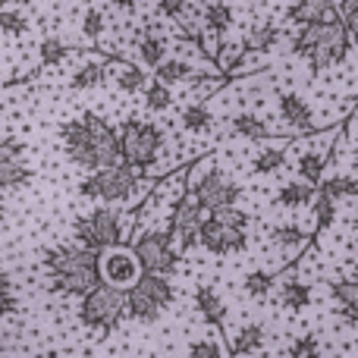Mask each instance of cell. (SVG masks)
Here are the masks:
<instances>
[{"mask_svg":"<svg viewBox=\"0 0 358 358\" xmlns=\"http://www.w3.org/2000/svg\"><path fill=\"white\" fill-rule=\"evenodd\" d=\"M63 136V151L69 155V161H76L85 170H107L120 164V145L113 126H107V120L85 113L79 120H69L60 129Z\"/></svg>","mask_w":358,"mask_h":358,"instance_id":"cell-1","label":"cell"},{"mask_svg":"<svg viewBox=\"0 0 358 358\" xmlns=\"http://www.w3.org/2000/svg\"><path fill=\"white\" fill-rule=\"evenodd\" d=\"M44 267L50 271V286L60 296H79L85 299L94 286L101 283L98 277V255L79 245H60L44 255Z\"/></svg>","mask_w":358,"mask_h":358,"instance_id":"cell-2","label":"cell"},{"mask_svg":"<svg viewBox=\"0 0 358 358\" xmlns=\"http://www.w3.org/2000/svg\"><path fill=\"white\" fill-rule=\"evenodd\" d=\"M352 50V35L343 29L340 19H327L321 25H308V29H299L292 35V54L305 57L311 63V73H321V69L343 63Z\"/></svg>","mask_w":358,"mask_h":358,"instance_id":"cell-3","label":"cell"},{"mask_svg":"<svg viewBox=\"0 0 358 358\" xmlns=\"http://www.w3.org/2000/svg\"><path fill=\"white\" fill-rule=\"evenodd\" d=\"M132 220H136V217H126L123 210L94 208L92 214H85V217L76 220V239H79V248H88V252L101 255V252H107V248L126 245Z\"/></svg>","mask_w":358,"mask_h":358,"instance_id":"cell-4","label":"cell"},{"mask_svg":"<svg viewBox=\"0 0 358 358\" xmlns=\"http://www.w3.org/2000/svg\"><path fill=\"white\" fill-rule=\"evenodd\" d=\"M117 145H120V164L145 173V170H151L157 164V157H161L164 132H161V126L151 123V120L132 117V120H126L123 129H120Z\"/></svg>","mask_w":358,"mask_h":358,"instance_id":"cell-5","label":"cell"},{"mask_svg":"<svg viewBox=\"0 0 358 358\" xmlns=\"http://www.w3.org/2000/svg\"><path fill=\"white\" fill-rule=\"evenodd\" d=\"M148 189L145 182V173L138 170L126 167V164H117V167H107V170H94L92 176H85V182L79 185V192L85 198H98V201H129L138 189Z\"/></svg>","mask_w":358,"mask_h":358,"instance_id":"cell-6","label":"cell"},{"mask_svg":"<svg viewBox=\"0 0 358 358\" xmlns=\"http://www.w3.org/2000/svg\"><path fill=\"white\" fill-rule=\"evenodd\" d=\"M170 305H173V286H170L167 277L142 273L136 280V286L126 289V315H132L136 321L155 324Z\"/></svg>","mask_w":358,"mask_h":358,"instance_id":"cell-7","label":"cell"},{"mask_svg":"<svg viewBox=\"0 0 358 358\" xmlns=\"http://www.w3.org/2000/svg\"><path fill=\"white\" fill-rule=\"evenodd\" d=\"M126 315V292L98 283L79 305V317L92 330H113Z\"/></svg>","mask_w":358,"mask_h":358,"instance_id":"cell-8","label":"cell"},{"mask_svg":"<svg viewBox=\"0 0 358 358\" xmlns=\"http://www.w3.org/2000/svg\"><path fill=\"white\" fill-rule=\"evenodd\" d=\"M129 248H132V255H136L142 273H151V277H167L179 264V252L173 248V242H170V236L164 233V229L138 233Z\"/></svg>","mask_w":358,"mask_h":358,"instance_id":"cell-9","label":"cell"},{"mask_svg":"<svg viewBox=\"0 0 358 358\" xmlns=\"http://www.w3.org/2000/svg\"><path fill=\"white\" fill-rule=\"evenodd\" d=\"M189 192L198 198V204H201L204 210L236 208V201L242 198V185L236 182L229 173H223V170H217V167L204 170V173L198 176V182L192 185Z\"/></svg>","mask_w":358,"mask_h":358,"instance_id":"cell-10","label":"cell"},{"mask_svg":"<svg viewBox=\"0 0 358 358\" xmlns=\"http://www.w3.org/2000/svg\"><path fill=\"white\" fill-rule=\"evenodd\" d=\"M201 220H204V208L198 204V198L192 195V192H182L173 201V208H170V229H167L170 242H173V248L179 255L195 245Z\"/></svg>","mask_w":358,"mask_h":358,"instance_id":"cell-11","label":"cell"},{"mask_svg":"<svg viewBox=\"0 0 358 358\" xmlns=\"http://www.w3.org/2000/svg\"><path fill=\"white\" fill-rule=\"evenodd\" d=\"M98 277L104 286H113V289L126 292L142 277V267H138L129 245H120V248H107V252L98 255Z\"/></svg>","mask_w":358,"mask_h":358,"instance_id":"cell-12","label":"cell"},{"mask_svg":"<svg viewBox=\"0 0 358 358\" xmlns=\"http://www.w3.org/2000/svg\"><path fill=\"white\" fill-rule=\"evenodd\" d=\"M198 242L208 248L210 255H236L248 248V233H239V229H227L220 223H214L210 217H204L201 227H198Z\"/></svg>","mask_w":358,"mask_h":358,"instance_id":"cell-13","label":"cell"},{"mask_svg":"<svg viewBox=\"0 0 358 358\" xmlns=\"http://www.w3.org/2000/svg\"><path fill=\"white\" fill-rule=\"evenodd\" d=\"M29 167H25V148L19 142L0 138V189H19L29 182Z\"/></svg>","mask_w":358,"mask_h":358,"instance_id":"cell-14","label":"cell"},{"mask_svg":"<svg viewBox=\"0 0 358 358\" xmlns=\"http://www.w3.org/2000/svg\"><path fill=\"white\" fill-rule=\"evenodd\" d=\"M280 117H283L286 126L296 132V138L315 136V132H317V126H315V110H311L308 101L299 98L296 92L280 94Z\"/></svg>","mask_w":358,"mask_h":358,"instance_id":"cell-15","label":"cell"},{"mask_svg":"<svg viewBox=\"0 0 358 358\" xmlns=\"http://www.w3.org/2000/svg\"><path fill=\"white\" fill-rule=\"evenodd\" d=\"M104 76H110L113 82H117L120 92H142L145 85H148V76H145V69L138 66V63L132 60H117V57H110V60L104 63Z\"/></svg>","mask_w":358,"mask_h":358,"instance_id":"cell-16","label":"cell"},{"mask_svg":"<svg viewBox=\"0 0 358 358\" xmlns=\"http://www.w3.org/2000/svg\"><path fill=\"white\" fill-rule=\"evenodd\" d=\"M286 19H289V22H299L302 29L321 25V22H327V19H336V3H330V0H305V3L289 6V10H286Z\"/></svg>","mask_w":358,"mask_h":358,"instance_id":"cell-17","label":"cell"},{"mask_svg":"<svg viewBox=\"0 0 358 358\" xmlns=\"http://www.w3.org/2000/svg\"><path fill=\"white\" fill-rule=\"evenodd\" d=\"M327 151H334V148L299 151V157H296V179H302V182H308V185H315V189H317V182H321L324 170H327V161H330Z\"/></svg>","mask_w":358,"mask_h":358,"instance_id":"cell-18","label":"cell"},{"mask_svg":"<svg viewBox=\"0 0 358 358\" xmlns=\"http://www.w3.org/2000/svg\"><path fill=\"white\" fill-rule=\"evenodd\" d=\"M136 54H138V60H142L145 66L157 69L164 60H167V38L155 35V29L145 25V29L136 35Z\"/></svg>","mask_w":358,"mask_h":358,"instance_id":"cell-19","label":"cell"},{"mask_svg":"<svg viewBox=\"0 0 358 358\" xmlns=\"http://www.w3.org/2000/svg\"><path fill=\"white\" fill-rule=\"evenodd\" d=\"M233 25V10L227 3H208L201 6V35L214 38V41H223Z\"/></svg>","mask_w":358,"mask_h":358,"instance_id":"cell-20","label":"cell"},{"mask_svg":"<svg viewBox=\"0 0 358 358\" xmlns=\"http://www.w3.org/2000/svg\"><path fill=\"white\" fill-rule=\"evenodd\" d=\"M195 308L201 311V317L210 324V327H223V321H227V305H223L220 292H217L214 286H198Z\"/></svg>","mask_w":358,"mask_h":358,"instance_id":"cell-21","label":"cell"},{"mask_svg":"<svg viewBox=\"0 0 358 358\" xmlns=\"http://www.w3.org/2000/svg\"><path fill=\"white\" fill-rule=\"evenodd\" d=\"M271 239H273V245H280L286 255H289V258H286V264H289V261L311 242V233H305L302 227H292V223H280V227L271 229Z\"/></svg>","mask_w":358,"mask_h":358,"instance_id":"cell-22","label":"cell"},{"mask_svg":"<svg viewBox=\"0 0 358 358\" xmlns=\"http://www.w3.org/2000/svg\"><path fill=\"white\" fill-rule=\"evenodd\" d=\"M280 35H283V31H280L277 25H271V22L252 25L248 35L239 41V48H242V54H267V50L280 41Z\"/></svg>","mask_w":358,"mask_h":358,"instance_id":"cell-23","label":"cell"},{"mask_svg":"<svg viewBox=\"0 0 358 358\" xmlns=\"http://www.w3.org/2000/svg\"><path fill=\"white\" fill-rule=\"evenodd\" d=\"M229 132L239 138H252V142H267V138H273L271 126L261 117H255V113H236V117L229 120Z\"/></svg>","mask_w":358,"mask_h":358,"instance_id":"cell-24","label":"cell"},{"mask_svg":"<svg viewBox=\"0 0 358 358\" xmlns=\"http://www.w3.org/2000/svg\"><path fill=\"white\" fill-rule=\"evenodd\" d=\"M208 60L214 63L220 73H236V69L245 63V54H242V48H239V41H214V48H210V54H208Z\"/></svg>","mask_w":358,"mask_h":358,"instance_id":"cell-25","label":"cell"},{"mask_svg":"<svg viewBox=\"0 0 358 358\" xmlns=\"http://www.w3.org/2000/svg\"><path fill=\"white\" fill-rule=\"evenodd\" d=\"M289 142H277V145H271V148H261L258 155H255V161H252V170L258 176H271V173H277L280 167H286V161H289Z\"/></svg>","mask_w":358,"mask_h":358,"instance_id":"cell-26","label":"cell"},{"mask_svg":"<svg viewBox=\"0 0 358 358\" xmlns=\"http://www.w3.org/2000/svg\"><path fill=\"white\" fill-rule=\"evenodd\" d=\"M267 334L261 324H248V327H239V334L229 340V352L236 358H245V355H255L261 346H264Z\"/></svg>","mask_w":358,"mask_h":358,"instance_id":"cell-27","label":"cell"},{"mask_svg":"<svg viewBox=\"0 0 358 358\" xmlns=\"http://www.w3.org/2000/svg\"><path fill=\"white\" fill-rule=\"evenodd\" d=\"M315 195H317L315 185L302 182V179H289V182L277 192V204H280V208L299 210V208H305L308 201H315Z\"/></svg>","mask_w":358,"mask_h":358,"instance_id":"cell-28","label":"cell"},{"mask_svg":"<svg viewBox=\"0 0 358 358\" xmlns=\"http://www.w3.org/2000/svg\"><path fill=\"white\" fill-rule=\"evenodd\" d=\"M277 302H280V308H286V311H302V308H308V302H311V289L302 283V280H283V286H280V296H277Z\"/></svg>","mask_w":358,"mask_h":358,"instance_id":"cell-29","label":"cell"},{"mask_svg":"<svg viewBox=\"0 0 358 358\" xmlns=\"http://www.w3.org/2000/svg\"><path fill=\"white\" fill-rule=\"evenodd\" d=\"M317 195L330 198V201H340V198H355V176L352 173H336V176H324L317 182Z\"/></svg>","mask_w":358,"mask_h":358,"instance_id":"cell-30","label":"cell"},{"mask_svg":"<svg viewBox=\"0 0 358 358\" xmlns=\"http://www.w3.org/2000/svg\"><path fill=\"white\" fill-rule=\"evenodd\" d=\"M330 289H334V299L340 302L343 308V317L349 321V327H355V305H358V289H355V280L352 277H343V280H334L330 283Z\"/></svg>","mask_w":358,"mask_h":358,"instance_id":"cell-31","label":"cell"},{"mask_svg":"<svg viewBox=\"0 0 358 358\" xmlns=\"http://www.w3.org/2000/svg\"><path fill=\"white\" fill-rule=\"evenodd\" d=\"M192 76H195V69H192V63L185 60H176V57H170V60H164L161 66L155 69V82H161V85H179V82H189Z\"/></svg>","mask_w":358,"mask_h":358,"instance_id":"cell-32","label":"cell"},{"mask_svg":"<svg viewBox=\"0 0 358 358\" xmlns=\"http://www.w3.org/2000/svg\"><path fill=\"white\" fill-rule=\"evenodd\" d=\"M101 82H104V63H101V60H88L85 66H79L73 73L69 88H73V92H88V88L101 85Z\"/></svg>","mask_w":358,"mask_h":358,"instance_id":"cell-33","label":"cell"},{"mask_svg":"<svg viewBox=\"0 0 358 358\" xmlns=\"http://www.w3.org/2000/svg\"><path fill=\"white\" fill-rule=\"evenodd\" d=\"M210 126V110L208 104H189L182 110V129L192 132V136H201V132H208Z\"/></svg>","mask_w":358,"mask_h":358,"instance_id":"cell-34","label":"cell"},{"mask_svg":"<svg viewBox=\"0 0 358 358\" xmlns=\"http://www.w3.org/2000/svg\"><path fill=\"white\" fill-rule=\"evenodd\" d=\"M145 107L155 113H164L173 107V92H170L167 85H161V82H148L145 85Z\"/></svg>","mask_w":358,"mask_h":358,"instance_id":"cell-35","label":"cell"},{"mask_svg":"<svg viewBox=\"0 0 358 358\" xmlns=\"http://www.w3.org/2000/svg\"><path fill=\"white\" fill-rule=\"evenodd\" d=\"M208 217L214 223H220V227H227V229L248 233V214H245V210H239V208H217V210H210Z\"/></svg>","mask_w":358,"mask_h":358,"instance_id":"cell-36","label":"cell"},{"mask_svg":"<svg viewBox=\"0 0 358 358\" xmlns=\"http://www.w3.org/2000/svg\"><path fill=\"white\" fill-rule=\"evenodd\" d=\"M273 283H277V273L273 271H252L245 277V292L255 299H264V296H271Z\"/></svg>","mask_w":358,"mask_h":358,"instance_id":"cell-37","label":"cell"},{"mask_svg":"<svg viewBox=\"0 0 358 358\" xmlns=\"http://www.w3.org/2000/svg\"><path fill=\"white\" fill-rule=\"evenodd\" d=\"M336 220V204L324 195H315V233H327Z\"/></svg>","mask_w":358,"mask_h":358,"instance_id":"cell-38","label":"cell"},{"mask_svg":"<svg viewBox=\"0 0 358 358\" xmlns=\"http://www.w3.org/2000/svg\"><path fill=\"white\" fill-rule=\"evenodd\" d=\"M69 57V44L60 41V38H44L41 41V63L44 66H57Z\"/></svg>","mask_w":358,"mask_h":358,"instance_id":"cell-39","label":"cell"},{"mask_svg":"<svg viewBox=\"0 0 358 358\" xmlns=\"http://www.w3.org/2000/svg\"><path fill=\"white\" fill-rule=\"evenodd\" d=\"M25 29H29V19L22 13L0 6V31H6V35H25Z\"/></svg>","mask_w":358,"mask_h":358,"instance_id":"cell-40","label":"cell"},{"mask_svg":"<svg viewBox=\"0 0 358 358\" xmlns=\"http://www.w3.org/2000/svg\"><path fill=\"white\" fill-rule=\"evenodd\" d=\"M286 358H321V343H317V336L315 334L299 336V340L289 346Z\"/></svg>","mask_w":358,"mask_h":358,"instance_id":"cell-41","label":"cell"},{"mask_svg":"<svg viewBox=\"0 0 358 358\" xmlns=\"http://www.w3.org/2000/svg\"><path fill=\"white\" fill-rule=\"evenodd\" d=\"M16 311V289H13V277L0 267V317Z\"/></svg>","mask_w":358,"mask_h":358,"instance_id":"cell-42","label":"cell"},{"mask_svg":"<svg viewBox=\"0 0 358 358\" xmlns=\"http://www.w3.org/2000/svg\"><path fill=\"white\" fill-rule=\"evenodd\" d=\"M189 355L192 358H229L223 343H217V340H195L189 346Z\"/></svg>","mask_w":358,"mask_h":358,"instance_id":"cell-43","label":"cell"},{"mask_svg":"<svg viewBox=\"0 0 358 358\" xmlns=\"http://www.w3.org/2000/svg\"><path fill=\"white\" fill-rule=\"evenodd\" d=\"M82 31H85L88 38H94V41H98L101 38V31H104V13L101 10H85V19H82Z\"/></svg>","mask_w":358,"mask_h":358,"instance_id":"cell-44","label":"cell"},{"mask_svg":"<svg viewBox=\"0 0 358 358\" xmlns=\"http://www.w3.org/2000/svg\"><path fill=\"white\" fill-rule=\"evenodd\" d=\"M336 13H340V22H343V29L349 31V35H355V29H358V3L355 0H346V3H336Z\"/></svg>","mask_w":358,"mask_h":358,"instance_id":"cell-45","label":"cell"},{"mask_svg":"<svg viewBox=\"0 0 358 358\" xmlns=\"http://www.w3.org/2000/svg\"><path fill=\"white\" fill-rule=\"evenodd\" d=\"M157 10H161L164 16H170V19L176 22V19L182 16V10H185V0H164V3L157 6Z\"/></svg>","mask_w":358,"mask_h":358,"instance_id":"cell-46","label":"cell"},{"mask_svg":"<svg viewBox=\"0 0 358 358\" xmlns=\"http://www.w3.org/2000/svg\"><path fill=\"white\" fill-rule=\"evenodd\" d=\"M0 358H6V346H3V343H0Z\"/></svg>","mask_w":358,"mask_h":358,"instance_id":"cell-47","label":"cell"},{"mask_svg":"<svg viewBox=\"0 0 358 358\" xmlns=\"http://www.w3.org/2000/svg\"><path fill=\"white\" fill-rule=\"evenodd\" d=\"M0 217H3V198H0Z\"/></svg>","mask_w":358,"mask_h":358,"instance_id":"cell-48","label":"cell"}]
</instances>
